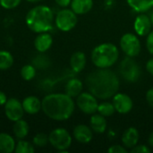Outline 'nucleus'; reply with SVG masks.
Returning a JSON list of instances; mask_svg holds the SVG:
<instances>
[{
	"mask_svg": "<svg viewBox=\"0 0 153 153\" xmlns=\"http://www.w3.org/2000/svg\"><path fill=\"white\" fill-rule=\"evenodd\" d=\"M134 28L137 35L142 37L147 36L152 31V24L150 17L143 13L139 14L134 20Z\"/></svg>",
	"mask_w": 153,
	"mask_h": 153,
	"instance_id": "nucleus-12",
	"label": "nucleus"
},
{
	"mask_svg": "<svg viewBox=\"0 0 153 153\" xmlns=\"http://www.w3.org/2000/svg\"><path fill=\"white\" fill-rule=\"evenodd\" d=\"M42 110L50 119L65 121L71 117L74 111L73 98L66 93H53L47 95L42 102Z\"/></svg>",
	"mask_w": 153,
	"mask_h": 153,
	"instance_id": "nucleus-2",
	"label": "nucleus"
},
{
	"mask_svg": "<svg viewBox=\"0 0 153 153\" xmlns=\"http://www.w3.org/2000/svg\"><path fill=\"white\" fill-rule=\"evenodd\" d=\"M93 6L92 0H72L71 8L76 14H85L89 13Z\"/></svg>",
	"mask_w": 153,
	"mask_h": 153,
	"instance_id": "nucleus-19",
	"label": "nucleus"
},
{
	"mask_svg": "<svg viewBox=\"0 0 153 153\" xmlns=\"http://www.w3.org/2000/svg\"><path fill=\"white\" fill-rule=\"evenodd\" d=\"M132 153H150L151 149L145 145H135L134 148L131 149Z\"/></svg>",
	"mask_w": 153,
	"mask_h": 153,
	"instance_id": "nucleus-31",
	"label": "nucleus"
},
{
	"mask_svg": "<svg viewBox=\"0 0 153 153\" xmlns=\"http://www.w3.org/2000/svg\"><path fill=\"white\" fill-rule=\"evenodd\" d=\"M146 47L150 54L153 55V30H152L148 35H147V39H146Z\"/></svg>",
	"mask_w": 153,
	"mask_h": 153,
	"instance_id": "nucleus-32",
	"label": "nucleus"
},
{
	"mask_svg": "<svg viewBox=\"0 0 153 153\" xmlns=\"http://www.w3.org/2000/svg\"><path fill=\"white\" fill-rule=\"evenodd\" d=\"M15 146V141L10 134L0 133V153H12Z\"/></svg>",
	"mask_w": 153,
	"mask_h": 153,
	"instance_id": "nucleus-20",
	"label": "nucleus"
},
{
	"mask_svg": "<svg viewBox=\"0 0 153 153\" xmlns=\"http://www.w3.org/2000/svg\"><path fill=\"white\" fill-rule=\"evenodd\" d=\"M120 47L127 56H137L141 52V42L133 33H126L120 39Z\"/></svg>",
	"mask_w": 153,
	"mask_h": 153,
	"instance_id": "nucleus-8",
	"label": "nucleus"
},
{
	"mask_svg": "<svg viewBox=\"0 0 153 153\" xmlns=\"http://www.w3.org/2000/svg\"><path fill=\"white\" fill-rule=\"evenodd\" d=\"M112 103L117 112L120 114H127L133 108V100L127 94L117 92L112 97Z\"/></svg>",
	"mask_w": 153,
	"mask_h": 153,
	"instance_id": "nucleus-11",
	"label": "nucleus"
},
{
	"mask_svg": "<svg viewBox=\"0 0 153 153\" xmlns=\"http://www.w3.org/2000/svg\"><path fill=\"white\" fill-rule=\"evenodd\" d=\"M119 74L127 82H135L141 76V69L133 57L126 56L119 65Z\"/></svg>",
	"mask_w": 153,
	"mask_h": 153,
	"instance_id": "nucleus-5",
	"label": "nucleus"
},
{
	"mask_svg": "<svg viewBox=\"0 0 153 153\" xmlns=\"http://www.w3.org/2000/svg\"><path fill=\"white\" fill-rule=\"evenodd\" d=\"M76 105L82 112L87 115H92L98 111L99 103L97 98L89 91L82 92L77 96Z\"/></svg>",
	"mask_w": 153,
	"mask_h": 153,
	"instance_id": "nucleus-9",
	"label": "nucleus"
},
{
	"mask_svg": "<svg viewBox=\"0 0 153 153\" xmlns=\"http://www.w3.org/2000/svg\"><path fill=\"white\" fill-rule=\"evenodd\" d=\"M55 1H56V3L59 6H61V7H66L69 4H71V1L72 0H55Z\"/></svg>",
	"mask_w": 153,
	"mask_h": 153,
	"instance_id": "nucleus-35",
	"label": "nucleus"
},
{
	"mask_svg": "<svg viewBox=\"0 0 153 153\" xmlns=\"http://www.w3.org/2000/svg\"><path fill=\"white\" fill-rule=\"evenodd\" d=\"M70 65L74 72H82L86 65V56L83 52L77 51L74 53L70 59Z\"/></svg>",
	"mask_w": 153,
	"mask_h": 153,
	"instance_id": "nucleus-17",
	"label": "nucleus"
},
{
	"mask_svg": "<svg viewBox=\"0 0 153 153\" xmlns=\"http://www.w3.org/2000/svg\"><path fill=\"white\" fill-rule=\"evenodd\" d=\"M52 44H53L52 36L48 32L39 33V35L35 39L34 41L35 48L40 53H44L48 51L51 48Z\"/></svg>",
	"mask_w": 153,
	"mask_h": 153,
	"instance_id": "nucleus-15",
	"label": "nucleus"
},
{
	"mask_svg": "<svg viewBox=\"0 0 153 153\" xmlns=\"http://www.w3.org/2000/svg\"><path fill=\"white\" fill-rule=\"evenodd\" d=\"M91 128L96 134H103L107 129V121L105 117L99 114H92V117L90 120Z\"/></svg>",
	"mask_w": 153,
	"mask_h": 153,
	"instance_id": "nucleus-18",
	"label": "nucleus"
},
{
	"mask_svg": "<svg viewBox=\"0 0 153 153\" xmlns=\"http://www.w3.org/2000/svg\"><path fill=\"white\" fill-rule=\"evenodd\" d=\"M48 142V136L43 133L36 134L33 138V144L37 147H45Z\"/></svg>",
	"mask_w": 153,
	"mask_h": 153,
	"instance_id": "nucleus-29",
	"label": "nucleus"
},
{
	"mask_svg": "<svg viewBox=\"0 0 153 153\" xmlns=\"http://www.w3.org/2000/svg\"><path fill=\"white\" fill-rule=\"evenodd\" d=\"M129 6L137 13H144L153 7V0H126Z\"/></svg>",
	"mask_w": 153,
	"mask_h": 153,
	"instance_id": "nucleus-22",
	"label": "nucleus"
},
{
	"mask_svg": "<svg viewBox=\"0 0 153 153\" xmlns=\"http://www.w3.org/2000/svg\"><path fill=\"white\" fill-rule=\"evenodd\" d=\"M35 151L34 146L27 141H19L15 146L14 152L16 153H33Z\"/></svg>",
	"mask_w": 153,
	"mask_h": 153,
	"instance_id": "nucleus-26",
	"label": "nucleus"
},
{
	"mask_svg": "<svg viewBox=\"0 0 153 153\" xmlns=\"http://www.w3.org/2000/svg\"><path fill=\"white\" fill-rule=\"evenodd\" d=\"M29 125L25 120L19 119L14 122V125L13 126V131L16 138L18 139H23L25 138L29 134Z\"/></svg>",
	"mask_w": 153,
	"mask_h": 153,
	"instance_id": "nucleus-23",
	"label": "nucleus"
},
{
	"mask_svg": "<svg viewBox=\"0 0 153 153\" xmlns=\"http://www.w3.org/2000/svg\"><path fill=\"white\" fill-rule=\"evenodd\" d=\"M148 143H149V144H150L151 146H152L153 147V132L151 134H150V136H149Z\"/></svg>",
	"mask_w": 153,
	"mask_h": 153,
	"instance_id": "nucleus-39",
	"label": "nucleus"
},
{
	"mask_svg": "<svg viewBox=\"0 0 153 153\" xmlns=\"http://www.w3.org/2000/svg\"><path fill=\"white\" fill-rule=\"evenodd\" d=\"M6 101H7V97L5 93L3 91H0V106H3V105L4 106Z\"/></svg>",
	"mask_w": 153,
	"mask_h": 153,
	"instance_id": "nucleus-37",
	"label": "nucleus"
},
{
	"mask_svg": "<svg viewBox=\"0 0 153 153\" xmlns=\"http://www.w3.org/2000/svg\"><path fill=\"white\" fill-rule=\"evenodd\" d=\"M13 64V56L5 50H0V70H7Z\"/></svg>",
	"mask_w": 153,
	"mask_h": 153,
	"instance_id": "nucleus-24",
	"label": "nucleus"
},
{
	"mask_svg": "<svg viewBox=\"0 0 153 153\" xmlns=\"http://www.w3.org/2000/svg\"><path fill=\"white\" fill-rule=\"evenodd\" d=\"M22 0H0V4L4 9H13L21 4Z\"/></svg>",
	"mask_w": 153,
	"mask_h": 153,
	"instance_id": "nucleus-30",
	"label": "nucleus"
},
{
	"mask_svg": "<svg viewBox=\"0 0 153 153\" xmlns=\"http://www.w3.org/2000/svg\"><path fill=\"white\" fill-rule=\"evenodd\" d=\"M55 22L60 30L69 31L73 30L77 23L76 13L72 9H62L57 13Z\"/></svg>",
	"mask_w": 153,
	"mask_h": 153,
	"instance_id": "nucleus-7",
	"label": "nucleus"
},
{
	"mask_svg": "<svg viewBox=\"0 0 153 153\" xmlns=\"http://www.w3.org/2000/svg\"><path fill=\"white\" fill-rule=\"evenodd\" d=\"M49 143L60 152H65L72 144V137L67 130L64 128H56L48 135Z\"/></svg>",
	"mask_w": 153,
	"mask_h": 153,
	"instance_id": "nucleus-6",
	"label": "nucleus"
},
{
	"mask_svg": "<svg viewBox=\"0 0 153 153\" xmlns=\"http://www.w3.org/2000/svg\"><path fill=\"white\" fill-rule=\"evenodd\" d=\"M21 75L25 81L32 80L36 75V68L33 65H25L21 70Z\"/></svg>",
	"mask_w": 153,
	"mask_h": 153,
	"instance_id": "nucleus-27",
	"label": "nucleus"
},
{
	"mask_svg": "<svg viewBox=\"0 0 153 153\" xmlns=\"http://www.w3.org/2000/svg\"><path fill=\"white\" fill-rule=\"evenodd\" d=\"M28 2H30V3H39L42 0H27Z\"/></svg>",
	"mask_w": 153,
	"mask_h": 153,
	"instance_id": "nucleus-41",
	"label": "nucleus"
},
{
	"mask_svg": "<svg viewBox=\"0 0 153 153\" xmlns=\"http://www.w3.org/2000/svg\"><path fill=\"white\" fill-rule=\"evenodd\" d=\"M139 132L134 127L127 128L122 135V143L126 149H132L139 142Z\"/></svg>",
	"mask_w": 153,
	"mask_h": 153,
	"instance_id": "nucleus-14",
	"label": "nucleus"
},
{
	"mask_svg": "<svg viewBox=\"0 0 153 153\" xmlns=\"http://www.w3.org/2000/svg\"><path fill=\"white\" fill-rule=\"evenodd\" d=\"M146 100L148 104L153 108V88L150 89L146 93Z\"/></svg>",
	"mask_w": 153,
	"mask_h": 153,
	"instance_id": "nucleus-34",
	"label": "nucleus"
},
{
	"mask_svg": "<svg viewBox=\"0 0 153 153\" xmlns=\"http://www.w3.org/2000/svg\"><path fill=\"white\" fill-rule=\"evenodd\" d=\"M150 19H151V22H152V27H153V12L151 13V14H150Z\"/></svg>",
	"mask_w": 153,
	"mask_h": 153,
	"instance_id": "nucleus-40",
	"label": "nucleus"
},
{
	"mask_svg": "<svg viewBox=\"0 0 153 153\" xmlns=\"http://www.w3.org/2000/svg\"><path fill=\"white\" fill-rule=\"evenodd\" d=\"M119 56L117 47L112 43H102L93 48L91 61L98 68H109L114 65Z\"/></svg>",
	"mask_w": 153,
	"mask_h": 153,
	"instance_id": "nucleus-4",
	"label": "nucleus"
},
{
	"mask_svg": "<svg viewBox=\"0 0 153 153\" xmlns=\"http://www.w3.org/2000/svg\"><path fill=\"white\" fill-rule=\"evenodd\" d=\"M108 152L109 153H126L127 150L125 146H121V145H113L111 146Z\"/></svg>",
	"mask_w": 153,
	"mask_h": 153,
	"instance_id": "nucleus-33",
	"label": "nucleus"
},
{
	"mask_svg": "<svg viewBox=\"0 0 153 153\" xmlns=\"http://www.w3.org/2000/svg\"><path fill=\"white\" fill-rule=\"evenodd\" d=\"M32 65L35 66V68H39V69H46L48 67V65H50V59L44 56V55H39L38 56H36L33 61H32Z\"/></svg>",
	"mask_w": 153,
	"mask_h": 153,
	"instance_id": "nucleus-28",
	"label": "nucleus"
},
{
	"mask_svg": "<svg viewBox=\"0 0 153 153\" xmlns=\"http://www.w3.org/2000/svg\"><path fill=\"white\" fill-rule=\"evenodd\" d=\"M82 82L77 78H73L68 81L65 85V93L72 98H77L82 91Z\"/></svg>",
	"mask_w": 153,
	"mask_h": 153,
	"instance_id": "nucleus-21",
	"label": "nucleus"
},
{
	"mask_svg": "<svg viewBox=\"0 0 153 153\" xmlns=\"http://www.w3.org/2000/svg\"><path fill=\"white\" fill-rule=\"evenodd\" d=\"M4 113L6 117L11 121H17L22 119L24 109L22 108V103L19 101L17 99H9L4 104Z\"/></svg>",
	"mask_w": 153,
	"mask_h": 153,
	"instance_id": "nucleus-10",
	"label": "nucleus"
},
{
	"mask_svg": "<svg viewBox=\"0 0 153 153\" xmlns=\"http://www.w3.org/2000/svg\"><path fill=\"white\" fill-rule=\"evenodd\" d=\"M85 83L92 95L103 100L112 98L119 89L118 76L108 68H99L91 72L87 75Z\"/></svg>",
	"mask_w": 153,
	"mask_h": 153,
	"instance_id": "nucleus-1",
	"label": "nucleus"
},
{
	"mask_svg": "<svg viewBox=\"0 0 153 153\" xmlns=\"http://www.w3.org/2000/svg\"><path fill=\"white\" fill-rule=\"evenodd\" d=\"M22 108L24 109V112L30 114V115H35L40 111L42 108L41 101L35 96H29L23 100Z\"/></svg>",
	"mask_w": 153,
	"mask_h": 153,
	"instance_id": "nucleus-16",
	"label": "nucleus"
},
{
	"mask_svg": "<svg viewBox=\"0 0 153 153\" xmlns=\"http://www.w3.org/2000/svg\"><path fill=\"white\" fill-rule=\"evenodd\" d=\"M98 112L100 115H102L103 117H107L112 116L116 112V109H115V107H114L113 103L105 101V102H102V103L99 104Z\"/></svg>",
	"mask_w": 153,
	"mask_h": 153,
	"instance_id": "nucleus-25",
	"label": "nucleus"
},
{
	"mask_svg": "<svg viewBox=\"0 0 153 153\" xmlns=\"http://www.w3.org/2000/svg\"><path fill=\"white\" fill-rule=\"evenodd\" d=\"M146 69L150 74L153 75V58H151L146 64Z\"/></svg>",
	"mask_w": 153,
	"mask_h": 153,
	"instance_id": "nucleus-36",
	"label": "nucleus"
},
{
	"mask_svg": "<svg viewBox=\"0 0 153 153\" xmlns=\"http://www.w3.org/2000/svg\"><path fill=\"white\" fill-rule=\"evenodd\" d=\"M54 13L47 5H37L30 9L25 18L28 28L37 33L49 31L53 28Z\"/></svg>",
	"mask_w": 153,
	"mask_h": 153,
	"instance_id": "nucleus-3",
	"label": "nucleus"
},
{
	"mask_svg": "<svg viewBox=\"0 0 153 153\" xmlns=\"http://www.w3.org/2000/svg\"><path fill=\"white\" fill-rule=\"evenodd\" d=\"M74 139L81 143H88L92 139V130L86 125H78L74 129Z\"/></svg>",
	"mask_w": 153,
	"mask_h": 153,
	"instance_id": "nucleus-13",
	"label": "nucleus"
},
{
	"mask_svg": "<svg viewBox=\"0 0 153 153\" xmlns=\"http://www.w3.org/2000/svg\"><path fill=\"white\" fill-rule=\"evenodd\" d=\"M115 4V0H105L104 2V7L106 9H110Z\"/></svg>",
	"mask_w": 153,
	"mask_h": 153,
	"instance_id": "nucleus-38",
	"label": "nucleus"
}]
</instances>
